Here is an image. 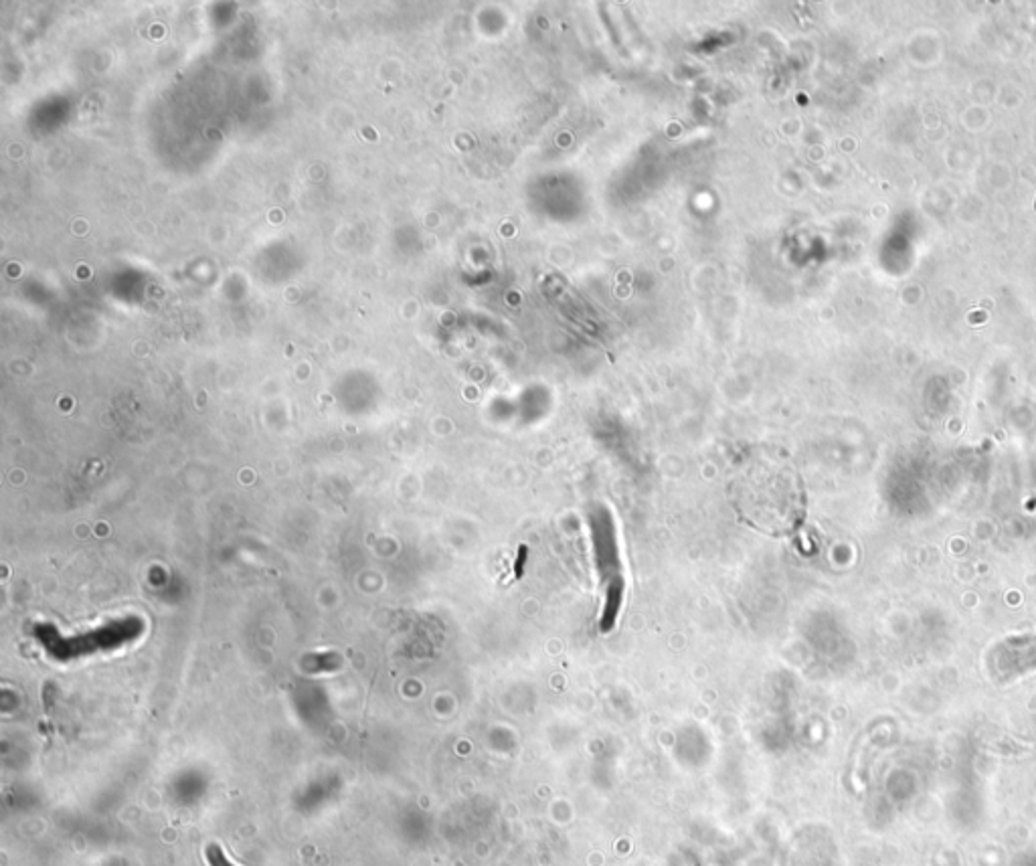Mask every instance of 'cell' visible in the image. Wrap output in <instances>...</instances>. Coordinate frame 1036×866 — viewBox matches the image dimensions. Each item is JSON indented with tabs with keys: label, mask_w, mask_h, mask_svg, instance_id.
Returning <instances> with one entry per match:
<instances>
[{
	"label": "cell",
	"mask_w": 1036,
	"mask_h": 866,
	"mask_svg": "<svg viewBox=\"0 0 1036 866\" xmlns=\"http://www.w3.org/2000/svg\"><path fill=\"white\" fill-rule=\"evenodd\" d=\"M205 856H207L209 866H235V864H231V862H229V858L223 854V850H221L219 846H215V844L207 846Z\"/></svg>",
	"instance_id": "obj_1"
}]
</instances>
